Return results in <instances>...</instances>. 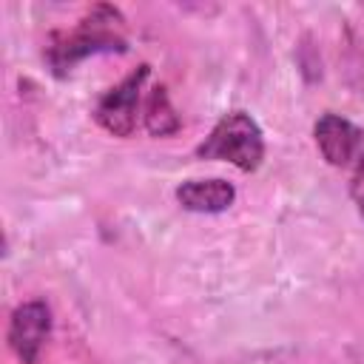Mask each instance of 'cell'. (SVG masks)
<instances>
[{"label":"cell","instance_id":"2","mask_svg":"<svg viewBox=\"0 0 364 364\" xmlns=\"http://www.w3.org/2000/svg\"><path fill=\"white\" fill-rule=\"evenodd\" d=\"M196 156L228 162L239 171H256L264 159V134L247 111H228L196 145Z\"/></svg>","mask_w":364,"mask_h":364},{"label":"cell","instance_id":"7","mask_svg":"<svg viewBox=\"0 0 364 364\" xmlns=\"http://www.w3.org/2000/svg\"><path fill=\"white\" fill-rule=\"evenodd\" d=\"M142 125L148 128L151 136H171L182 128V119L168 97L165 85H154L151 91H145L142 100Z\"/></svg>","mask_w":364,"mask_h":364},{"label":"cell","instance_id":"8","mask_svg":"<svg viewBox=\"0 0 364 364\" xmlns=\"http://www.w3.org/2000/svg\"><path fill=\"white\" fill-rule=\"evenodd\" d=\"M350 196H353V202H355V210L364 216V154L358 156V162H355V168H353Z\"/></svg>","mask_w":364,"mask_h":364},{"label":"cell","instance_id":"6","mask_svg":"<svg viewBox=\"0 0 364 364\" xmlns=\"http://www.w3.org/2000/svg\"><path fill=\"white\" fill-rule=\"evenodd\" d=\"M176 202L191 213H225L236 202V188L228 179H188L176 188Z\"/></svg>","mask_w":364,"mask_h":364},{"label":"cell","instance_id":"4","mask_svg":"<svg viewBox=\"0 0 364 364\" xmlns=\"http://www.w3.org/2000/svg\"><path fill=\"white\" fill-rule=\"evenodd\" d=\"M51 336V307L43 299L17 304L9 316L6 344L20 364H37Z\"/></svg>","mask_w":364,"mask_h":364},{"label":"cell","instance_id":"1","mask_svg":"<svg viewBox=\"0 0 364 364\" xmlns=\"http://www.w3.org/2000/svg\"><path fill=\"white\" fill-rule=\"evenodd\" d=\"M128 48L125 17L114 6H91L71 31H57L48 37L43 57L51 74L65 77L74 65L97 54H122Z\"/></svg>","mask_w":364,"mask_h":364},{"label":"cell","instance_id":"5","mask_svg":"<svg viewBox=\"0 0 364 364\" xmlns=\"http://www.w3.org/2000/svg\"><path fill=\"white\" fill-rule=\"evenodd\" d=\"M313 139H316L318 154L333 168H347L358 162L361 148H364V131L338 114H321L313 125Z\"/></svg>","mask_w":364,"mask_h":364},{"label":"cell","instance_id":"3","mask_svg":"<svg viewBox=\"0 0 364 364\" xmlns=\"http://www.w3.org/2000/svg\"><path fill=\"white\" fill-rule=\"evenodd\" d=\"M148 74L151 65L142 63L97 100L94 119L102 131H108L111 136H131L136 131V122L142 117V100H145L142 88L148 82Z\"/></svg>","mask_w":364,"mask_h":364}]
</instances>
